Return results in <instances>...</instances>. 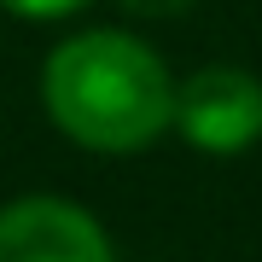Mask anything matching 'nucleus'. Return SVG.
<instances>
[{"instance_id": "1", "label": "nucleus", "mask_w": 262, "mask_h": 262, "mask_svg": "<svg viewBox=\"0 0 262 262\" xmlns=\"http://www.w3.org/2000/svg\"><path fill=\"white\" fill-rule=\"evenodd\" d=\"M47 117L88 151H146L175 122V82L146 41L82 29L58 41L41 70Z\"/></svg>"}, {"instance_id": "2", "label": "nucleus", "mask_w": 262, "mask_h": 262, "mask_svg": "<svg viewBox=\"0 0 262 262\" xmlns=\"http://www.w3.org/2000/svg\"><path fill=\"white\" fill-rule=\"evenodd\" d=\"M175 128L198 151L233 158L262 140V82L239 64H204L198 76L175 82Z\"/></svg>"}, {"instance_id": "3", "label": "nucleus", "mask_w": 262, "mask_h": 262, "mask_svg": "<svg viewBox=\"0 0 262 262\" xmlns=\"http://www.w3.org/2000/svg\"><path fill=\"white\" fill-rule=\"evenodd\" d=\"M0 262H117L105 227L64 198H18L0 210Z\"/></svg>"}, {"instance_id": "4", "label": "nucleus", "mask_w": 262, "mask_h": 262, "mask_svg": "<svg viewBox=\"0 0 262 262\" xmlns=\"http://www.w3.org/2000/svg\"><path fill=\"white\" fill-rule=\"evenodd\" d=\"M0 6H6L12 18H35V24H47V18H70V12H82L88 0H0Z\"/></svg>"}, {"instance_id": "5", "label": "nucleus", "mask_w": 262, "mask_h": 262, "mask_svg": "<svg viewBox=\"0 0 262 262\" xmlns=\"http://www.w3.org/2000/svg\"><path fill=\"white\" fill-rule=\"evenodd\" d=\"M117 6H122V12H134V18H181L192 0H117Z\"/></svg>"}]
</instances>
